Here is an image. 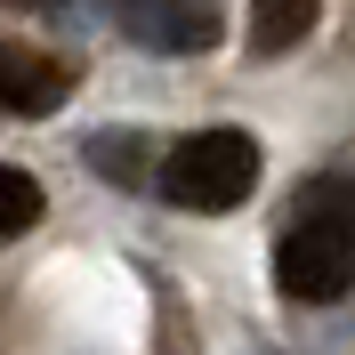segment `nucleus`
<instances>
[{
  "instance_id": "f257e3e1",
  "label": "nucleus",
  "mask_w": 355,
  "mask_h": 355,
  "mask_svg": "<svg viewBox=\"0 0 355 355\" xmlns=\"http://www.w3.org/2000/svg\"><path fill=\"white\" fill-rule=\"evenodd\" d=\"M275 283L299 307H331L355 291V178H323L299 194V226L275 243Z\"/></svg>"
},
{
  "instance_id": "f03ea898",
  "label": "nucleus",
  "mask_w": 355,
  "mask_h": 355,
  "mask_svg": "<svg viewBox=\"0 0 355 355\" xmlns=\"http://www.w3.org/2000/svg\"><path fill=\"white\" fill-rule=\"evenodd\" d=\"M154 186L178 210H234V202L259 186V137L250 130H186L162 154Z\"/></svg>"
},
{
  "instance_id": "7ed1b4c3",
  "label": "nucleus",
  "mask_w": 355,
  "mask_h": 355,
  "mask_svg": "<svg viewBox=\"0 0 355 355\" xmlns=\"http://www.w3.org/2000/svg\"><path fill=\"white\" fill-rule=\"evenodd\" d=\"M113 17L137 49L154 57H202L226 41V8L218 0H113Z\"/></svg>"
},
{
  "instance_id": "20e7f679",
  "label": "nucleus",
  "mask_w": 355,
  "mask_h": 355,
  "mask_svg": "<svg viewBox=\"0 0 355 355\" xmlns=\"http://www.w3.org/2000/svg\"><path fill=\"white\" fill-rule=\"evenodd\" d=\"M65 97H73V65H65V57L0 41V113H24V121H41V113H57Z\"/></svg>"
},
{
  "instance_id": "39448f33",
  "label": "nucleus",
  "mask_w": 355,
  "mask_h": 355,
  "mask_svg": "<svg viewBox=\"0 0 355 355\" xmlns=\"http://www.w3.org/2000/svg\"><path fill=\"white\" fill-rule=\"evenodd\" d=\"M323 0H250V49L259 57H291V49L315 33Z\"/></svg>"
},
{
  "instance_id": "423d86ee",
  "label": "nucleus",
  "mask_w": 355,
  "mask_h": 355,
  "mask_svg": "<svg viewBox=\"0 0 355 355\" xmlns=\"http://www.w3.org/2000/svg\"><path fill=\"white\" fill-rule=\"evenodd\" d=\"M33 218H41V186H33L17 162H0V243H17Z\"/></svg>"
},
{
  "instance_id": "0eeeda50",
  "label": "nucleus",
  "mask_w": 355,
  "mask_h": 355,
  "mask_svg": "<svg viewBox=\"0 0 355 355\" xmlns=\"http://www.w3.org/2000/svg\"><path fill=\"white\" fill-rule=\"evenodd\" d=\"M8 8H57V0H8Z\"/></svg>"
}]
</instances>
